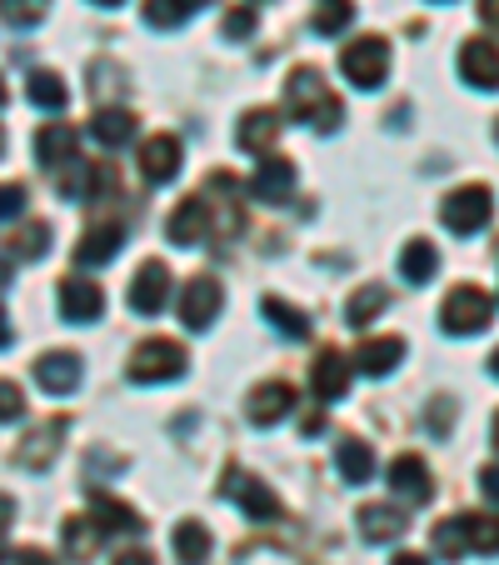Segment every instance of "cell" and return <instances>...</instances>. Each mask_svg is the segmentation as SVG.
<instances>
[{
	"label": "cell",
	"mask_w": 499,
	"mask_h": 565,
	"mask_svg": "<svg viewBox=\"0 0 499 565\" xmlns=\"http://www.w3.org/2000/svg\"><path fill=\"white\" fill-rule=\"evenodd\" d=\"M15 341V326H11V316H6V310H0V351H6V345Z\"/></svg>",
	"instance_id": "obj_49"
},
{
	"label": "cell",
	"mask_w": 499,
	"mask_h": 565,
	"mask_svg": "<svg viewBox=\"0 0 499 565\" xmlns=\"http://www.w3.org/2000/svg\"><path fill=\"white\" fill-rule=\"evenodd\" d=\"M110 166H96V160L70 156L61 166V195L65 201H100V191H110Z\"/></svg>",
	"instance_id": "obj_10"
},
{
	"label": "cell",
	"mask_w": 499,
	"mask_h": 565,
	"mask_svg": "<svg viewBox=\"0 0 499 565\" xmlns=\"http://www.w3.org/2000/svg\"><path fill=\"white\" fill-rule=\"evenodd\" d=\"M210 201L205 195H191V201H181L171 211V221H165V235H171V246H205V235H210Z\"/></svg>",
	"instance_id": "obj_11"
},
{
	"label": "cell",
	"mask_w": 499,
	"mask_h": 565,
	"mask_svg": "<svg viewBox=\"0 0 499 565\" xmlns=\"http://www.w3.org/2000/svg\"><path fill=\"white\" fill-rule=\"evenodd\" d=\"M360 535L370 545H394L404 531H410V521H404V511H394V505H360Z\"/></svg>",
	"instance_id": "obj_23"
},
{
	"label": "cell",
	"mask_w": 499,
	"mask_h": 565,
	"mask_svg": "<svg viewBox=\"0 0 499 565\" xmlns=\"http://www.w3.org/2000/svg\"><path fill=\"white\" fill-rule=\"evenodd\" d=\"M25 201H31V191H25L21 181L0 185V221H15V215H25Z\"/></svg>",
	"instance_id": "obj_41"
},
{
	"label": "cell",
	"mask_w": 499,
	"mask_h": 565,
	"mask_svg": "<svg viewBox=\"0 0 499 565\" xmlns=\"http://www.w3.org/2000/svg\"><path fill=\"white\" fill-rule=\"evenodd\" d=\"M0 150H6V136H0Z\"/></svg>",
	"instance_id": "obj_56"
},
{
	"label": "cell",
	"mask_w": 499,
	"mask_h": 565,
	"mask_svg": "<svg viewBox=\"0 0 499 565\" xmlns=\"http://www.w3.org/2000/svg\"><path fill=\"white\" fill-rule=\"evenodd\" d=\"M479 491H485V501L499 505V466H485V470H479Z\"/></svg>",
	"instance_id": "obj_44"
},
{
	"label": "cell",
	"mask_w": 499,
	"mask_h": 565,
	"mask_svg": "<svg viewBox=\"0 0 499 565\" xmlns=\"http://www.w3.org/2000/svg\"><path fill=\"white\" fill-rule=\"evenodd\" d=\"M45 250H51V225H45V221H31L25 231L11 235V256L15 260H41Z\"/></svg>",
	"instance_id": "obj_38"
},
{
	"label": "cell",
	"mask_w": 499,
	"mask_h": 565,
	"mask_svg": "<svg viewBox=\"0 0 499 565\" xmlns=\"http://www.w3.org/2000/svg\"><path fill=\"white\" fill-rule=\"evenodd\" d=\"M495 140H499V126H495Z\"/></svg>",
	"instance_id": "obj_57"
},
{
	"label": "cell",
	"mask_w": 499,
	"mask_h": 565,
	"mask_svg": "<svg viewBox=\"0 0 499 565\" xmlns=\"http://www.w3.org/2000/svg\"><path fill=\"white\" fill-rule=\"evenodd\" d=\"M479 21H485L489 31H499V0H479Z\"/></svg>",
	"instance_id": "obj_47"
},
{
	"label": "cell",
	"mask_w": 499,
	"mask_h": 565,
	"mask_svg": "<svg viewBox=\"0 0 499 565\" xmlns=\"http://www.w3.org/2000/svg\"><path fill=\"white\" fill-rule=\"evenodd\" d=\"M459 75L475 90H499V45L485 41V35H469L459 45Z\"/></svg>",
	"instance_id": "obj_13"
},
{
	"label": "cell",
	"mask_w": 499,
	"mask_h": 565,
	"mask_svg": "<svg viewBox=\"0 0 499 565\" xmlns=\"http://www.w3.org/2000/svg\"><path fill=\"white\" fill-rule=\"evenodd\" d=\"M469 555H499V515H455Z\"/></svg>",
	"instance_id": "obj_30"
},
{
	"label": "cell",
	"mask_w": 499,
	"mask_h": 565,
	"mask_svg": "<svg viewBox=\"0 0 499 565\" xmlns=\"http://www.w3.org/2000/svg\"><path fill=\"white\" fill-rule=\"evenodd\" d=\"M489 436H495V450H499V416H495V426H489Z\"/></svg>",
	"instance_id": "obj_55"
},
{
	"label": "cell",
	"mask_w": 499,
	"mask_h": 565,
	"mask_svg": "<svg viewBox=\"0 0 499 565\" xmlns=\"http://www.w3.org/2000/svg\"><path fill=\"white\" fill-rule=\"evenodd\" d=\"M185 365H191V355H185L181 341H165V335H155V341H140L135 355H130L126 375L135 385H165V381H181Z\"/></svg>",
	"instance_id": "obj_2"
},
{
	"label": "cell",
	"mask_w": 499,
	"mask_h": 565,
	"mask_svg": "<svg viewBox=\"0 0 499 565\" xmlns=\"http://www.w3.org/2000/svg\"><path fill=\"white\" fill-rule=\"evenodd\" d=\"M65 430H70V420H65V416L41 420V426L31 430V440H21V456H15V460H21L25 470H45V466L55 460V450H61V436H65Z\"/></svg>",
	"instance_id": "obj_20"
},
{
	"label": "cell",
	"mask_w": 499,
	"mask_h": 565,
	"mask_svg": "<svg viewBox=\"0 0 499 565\" xmlns=\"http://www.w3.org/2000/svg\"><path fill=\"white\" fill-rule=\"evenodd\" d=\"M495 320V300L479 286H455L440 306V331L445 335H479Z\"/></svg>",
	"instance_id": "obj_3"
},
{
	"label": "cell",
	"mask_w": 499,
	"mask_h": 565,
	"mask_svg": "<svg viewBox=\"0 0 499 565\" xmlns=\"http://www.w3.org/2000/svg\"><path fill=\"white\" fill-rule=\"evenodd\" d=\"M90 515H96V531L100 535H135V531H145V521H140L135 505L116 501V495L96 491V486H90Z\"/></svg>",
	"instance_id": "obj_19"
},
{
	"label": "cell",
	"mask_w": 499,
	"mask_h": 565,
	"mask_svg": "<svg viewBox=\"0 0 499 565\" xmlns=\"http://www.w3.org/2000/svg\"><path fill=\"white\" fill-rule=\"evenodd\" d=\"M355 21V0H315V15H310V31L315 35H340Z\"/></svg>",
	"instance_id": "obj_36"
},
{
	"label": "cell",
	"mask_w": 499,
	"mask_h": 565,
	"mask_svg": "<svg viewBox=\"0 0 499 565\" xmlns=\"http://www.w3.org/2000/svg\"><path fill=\"white\" fill-rule=\"evenodd\" d=\"M449 420H455V401H449V395H435V406H430V430H435V436H449Z\"/></svg>",
	"instance_id": "obj_43"
},
{
	"label": "cell",
	"mask_w": 499,
	"mask_h": 565,
	"mask_svg": "<svg viewBox=\"0 0 499 565\" xmlns=\"http://www.w3.org/2000/svg\"><path fill=\"white\" fill-rule=\"evenodd\" d=\"M250 31H256V11H250V6H235V11H225V41H245Z\"/></svg>",
	"instance_id": "obj_42"
},
{
	"label": "cell",
	"mask_w": 499,
	"mask_h": 565,
	"mask_svg": "<svg viewBox=\"0 0 499 565\" xmlns=\"http://www.w3.org/2000/svg\"><path fill=\"white\" fill-rule=\"evenodd\" d=\"M165 300H171V270H165V260H145L130 280V310L135 316H160Z\"/></svg>",
	"instance_id": "obj_12"
},
{
	"label": "cell",
	"mask_w": 499,
	"mask_h": 565,
	"mask_svg": "<svg viewBox=\"0 0 499 565\" xmlns=\"http://www.w3.org/2000/svg\"><path fill=\"white\" fill-rule=\"evenodd\" d=\"M51 15V0H0V21L15 31H35Z\"/></svg>",
	"instance_id": "obj_37"
},
{
	"label": "cell",
	"mask_w": 499,
	"mask_h": 565,
	"mask_svg": "<svg viewBox=\"0 0 499 565\" xmlns=\"http://www.w3.org/2000/svg\"><path fill=\"white\" fill-rule=\"evenodd\" d=\"M90 6H106V11H116V6H126V0H90Z\"/></svg>",
	"instance_id": "obj_52"
},
{
	"label": "cell",
	"mask_w": 499,
	"mask_h": 565,
	"mask_svg": "<svg viewBox=\"0 0 499 565\" xmlns=\"http://www.w3.org/2000/svg\"><path fill=\"white\" fill-rule=\"evenodd\" d=\"M285 106H290V116L305 120V126L319 130V136L340 130V120H345L340 96L329 90V81L315 71V65H300V71H290V81H285Z\"/></svg>",
	"instance_id": "obj_1"
},
{
	"label": "cell",
	"mask_w": 499,
	"mask_h": 565,
	"mask_svg": "<svg viewBox=\"0 0 499 565\" xmlns=\"http://www.w3.org/2000/svg\"><path fill=\"white\" fill-rule=\"evenodd\" d=\"M135 130H140V120L130 116V110H120V106H100L96 116H90V136H96L106 150L130 146V140H135Z\"/></svg>",
	"instance_id": "obj_24"
},
{
	"label": "cell",
	"mask_w": 499,
	"mask_h": 565,
	"mask_svg": "<svg viewBox=\"0 0 499 565\" xmlns=\"http://www.w3.org/2000/svg\"><path fill=\"white\" fill-rule=\"evenodd\" d=\"M61 535H65V551H70V561H90V555H96V545L106 541V535L96 531V521H86V515H70V521H61Z\"/></svg>",
	"instance_id": "obj_35"
},
{
	"label": "cell",
	"mask_w": 499,
	"mask_h": 565,
	"mask_svg": "<svg viewBox=\"0 0 499 565\" xmlns=\"http://www.w3.org/2000/svg\"><path fill=\"white\" fill-rule=\"evenodd\" d=\"M126 246V225L106 221V225H90L80 241H75V266H110Z\"/></svg>",
	"instance_id": "obj_17"
},
{
	"label": "cell",
	"mask_w": 499,
	"mask_h": 565,
	"mask_svg": "<svg viewBox=\"0 0 499 565\" xmlns=\"http://www.w3.org/2000/svg\"><path fill=\"white\" fill-rule=\"evenodd\" d=\"M280 136V116L275 110H245L240 116V130H235V140H240V150H250V156H260V150H270Z\"/></svg>",
	"instance_id": "obj_25"
},
{
	"label": "cell",
	"mask_w": 499,
	"mask_h": 565,
	"mask_svg": "<svg viewBox=\"0 0 499 565\" xmlns=\"http://www.w3.org/2000/svg\"><path fill=\"white\" fill-rule=\"evenodd\" d=\"M400 276L410 280V286H430V280L440 276V250L430 246L425 235H420V241H410V246L400 250Z\"/></svg>",
	"instance_id": "obj_27"
},
{
	"label": "cell",
	"mask_w": 499,
	"mask_h": 565,
	"mask_svg": "<svg viewBox=\"0 0 499 565\" xmlns=\"http://www.w3.org/2000/svg\"><path fill=\"white\" fill-rule=\"evenodd\" d=\"M435 551L445 555V561H459V555H469V551H465V535H459V521H455V515L435 525Z\"/></svg>",
	"instance_id": "obj_39"
},
{
	"label": "cell",
	"mask_w": 499,
	"mask_h": 565,
	"mask_svg": "<svg viewBox=\"0 0 499 565\" xmlns=\"http://www.w3.org/2000/svg\"><path fill=\"white\" fill-rule=\"evenodd\" d=\"M350 375H355L350 355L319 351L315 365H310V391L319 395V406H335V401H345V395H350Z\"/></svg>",
	"instance_id": "obj_8"
},
{
	"label": "cell",
	"mask_w": 499,
	"mask_h": 565,
	"mask_svg": "<svg viewBox=\"0 0 499 565\" xmlns=\"http://www.w3.org/2000/svg\"><path fill=\"white\" fill-rule=\"evenodd\" d=\"M21 416H25V391L15 381H0V426H11Z\"/></svg>",
	"instance_id": "obj_40"
},
{
	"label": "cell",
	"mask_w": 499,
	"mask_h": 565,
	"mask_svg": "<svg viewBox=\"0 0 499 565\" xmlns=\"http://www.w3.org/2000/svg\"><path fill=\"white\" fill-rule=\"evenodd\" d=\"M171 545H175V561L181 565H205L210 561V531H205L200 521H181L175 525V535H171Z\"/></svg>",
	"instance_id": "obj_31"
},
{
	"label": "cell",
	"mask_w": 499,
	"mask_h": 565,
	"mask_svg": "<svg viewBox=\"0 0 499 565\" xmlns=\"http://www.w3.org/2000/svg\"><path fill=\"white\" fill-rule=\"evenodd\" d=\"M220 306H225V290L215 276H191L181 286V320L191 331H210L220 320Z\"/></svg>",
	"instance_id": "obj_7"
},
{
	"label": "cell",
	"mask_w": 499,
	"mask_h": 565,
	"mask_svg": "<svg viewBox=\"0 0 499 565\" xmlns=\"http://www.w3.org/2000/svg\"><path fill=\"white\" fill-rule=\"evenodd\" d=\"M6 100H11V90H6V75H0V106H6Z\"/></svg>",
	"instance_id": "obj_54"
},
{
	"label": "cell",
	"mask_w": 499,
	"mask_h": 565,
	"mask_svg": "<svg viewBox=\"0 0 499 565\" xmlns=\"http://www.w3.org/2000/svg\"><path fill=\"white\" fill-rule=\"evenodd\" d=\"M220 495L240 505L250 521H275V515H280V495L270 491L260 476H250V470H240V466H230L220 476Z\"/></svg>",
	"instance_id": "obj_6"
},
{
	"label": "cell",
	"mask_w": 499,
	"mask_h": 565,
	"mask_svg": "<svg viewBox=\"0 0 499 565\" xmlns=\"http://www.w3.org/2000/svg\"><path fill=\"white\" fill-rule=\"evenodd\" d=\"M11 521H15V501L11 495H0V535L11 531Z\"/></svg>",
	"instance_id": "obj_48"
},
{
	"label": "cell",
	"mask_w": 499,
	"mask_h": 565,
	"mask_svg": "<svg viewBox=\"0 0 499 565\" xmlns=\"http://www.w3.org/2000/svg\"><path fill=\"white\" fill-rule=\"evenodd\" d=\"M205 6H210V0H145V25L150 31H181Z\"/></svg>",
	"instance_id": "obj_29"
},
{
	"label": "cell",
	"mask_w": 499,
	"mask_h": 565,
	"mask_svg": "<svg viewBox=\"0 0 499 565\" xmlns=\"http://www.w3.org/2000/svg\"><path fill=\"white\" fill-rule=\"evenodd\" d=\"M75 140H80V136H75V130L65 126V120H51V126H45L41 136H35V160L55 171V166H65V160L75 156Z\"/></svg>",
	"instance_id": "obj_28"
},
{
	"label": "cell",
	"mask_w": 499,
	"mask_h": 565,
	"mask_svg": "<svg viewBox=\"0 0 499 565\" xmlns=\"http://www.w3.org/2000/svg\"><path fill=\"white\" fill-rule=\"evenodd\" d=\"M400 361H404V341H400V335H370V341H360V351L350 355V365L360 375H390Z\"/></svg>",
	"instance_id": "obj_22"
},
{
	"label": "cell",
	"mask_w": 499,
	"mask_h": 565,
	"mask_svg": "<svg viewBox=\"0 0 499 565\" xmlns=\"http://www.w3.org/2000/svg\"><path fill=\"white\" fill-rule=\"evenodd\" d=\"M290 411H295V391H290L285 381H270V385H260V391H250V406H245V416H250V426L270 430V426H280Z\"/></svg>",
	"instance_id": "obj_18"
},
{
	"label": "cell",
	"mask_w": 499,
	"mask_h": 565,
	"mask_svg": "<svg viewBox=\"0 0 499 565\" xmlns=\"http://www.w3.org/2000/svg\"><path fill=\"white\" fill-rule=\"evenodd\" d=\"M185 166V150L175 136H150L145 146H140V175H145L150 185H171L175 175H181Z\"/></svg>",
	"instance_id": "obj_14"
},
{
	"label": "cell",
	"mask_w": 499,
	"mask_h": 565,
	"mask_svg": "<svg viewBox=\"0 0 499 565\" xmlns=\"http://www.w3.org/2000/svg\"><path fill=\"white\" fill-rule=\"evenodd\" d=\"M390 491L410 505H430L435 501V480H430V466L420 456H400L390 466Z\"/></svg>",
	"instance_id": "obj_16"
},
{
	"label": "cell",
	"mask_w": 499,
	"mask_h": 565,
	"mask_svg": "<svg viewBox=\"0 0 499 565\" xmlns=\"http://www.w3.org/2000/svg\"><path fill=\"white\" fill-rule=\"evenodd\" d=\"M380 310H390V290H384V286H360L350 296V306H345V326L365 331L370 320H380Z\"/></svg>",
	"instance_id": "obj_33"
},
{
	"label": "cell",
	"mask_w": 499,
	"mask_h": 565,
	"mask_svg": "<svg viewBox=\"0 0 499 565\" xmlns=\"http://www.w3.org/2000/svg\"><path fill=\"white\" fill-rule=\"evenodd\" d=\"M110 565H155V555H150L145 545H140V551H135V545H130V551H120Z\"/></svg>",
	"instance_id": "obj_45"
},
{
	"label": "cell",
	"mask_w": 499,
	"mask_h": 565,
	"mask_svg": "<svg viewBox=\"0 0 499 565\" xmlns=\"http://www.w3.org/2000/svg\"><path fill=\"white\" fill-rule=\"evenodd\" d=\"M11 286V266H6V260H0V290Z\"/></svg>",
	"instance_id": "obj_51"
},
{
	"label": "cell",
	"mask_w": 499,
	"mask_h": 565,
	"mask_svg": "<svg viewBox=\"0 0 499 565\" xmlns=\"http://www.w3.org/2000/svg\"><path fill=\"white\" fill-rule=\"evenodd\" d=\"M11 561H15V565H61V561H51V555H45V551H35V545H25V551H15Z\"/></svg>",
	"instance_id": "obj_46"
},
{
	"label": "cell",
	"mask_w": 499,
	"mask_h": 565,
	"mask_svg": "<svg viewBox=\"0 0 499 565\" xmlns=\"http://www.w3.org/2000/svg\"><path fill=\"white\" fill-rule=\"evenodd\" d=\"M61 316L70 326H90V320L106 316V290L86 276H65L61 280Z\"/></svg>",
	"instance_id": "obj_9"
},
{
	"label": "cell",
	"mask_w": 499,
	"mask_h": 565,
	"mask_svg": "<svg viewBox=\"0 0 499 565\" xmlns=\"http://www.w3.org/2000/svg\"><path fill=\"white\" fill-rule=\"evenodd\" d=\"M35 381L45 395H70L80 385V355L75 351H51L35 361Z\"/></svg>",
	"instance_id": "obj_21"
},
{
	"label": "cell",
	"mask_w": 499,
	"mask_h": 565,
	"mask_svg": "<svg viewBox=\"0 0 499 565\" xmlns=\"http://www.w3.org/2000/svg\"><path fill=\"white\" fill-rule=\"evenodd\" d=\"M250 191L265 205H285L290 191H295V166H290L285 156H260L256 175H250Z\"/></svg>",
	"instance_id": "obj_15"
},
{
	"label": "cell",
	"mask_w": 499,
	"mask_h": 565,
	"mask_svg": "<svg viewBox=\"0 0 499 565\" xmlns=\"http://www.w3.org/2000/svg\"><path fill=\"white\" fill-rule=\"evenodd\" d=\"M390 565H430V561H425V555H414V551H400Z\"/></svg>",
	"instance_id": "obj_50"
},
{
	"label": "cell",
	"mask_w": 499,
	"mask_h": 565,
	"mask_svg": "<svg viewBox=\"0 0 499 565\" xmlns=\"http://www.w3.org/2000/svg\"><path fill=\"white\" fill-rule=\"evenodd\" d=\"M489 215H495L489 185H459V191H449L445 205H440V221H445L455 235H479L489 225Z\"/></svg>",
	"instance_id": "obj_5"
},
{
	"label": "cell",
	"mask_w": 499,
	"mask_h": 565,
	"mask_svg": "<svg viewBox=\"0 0 499 565\" xmlns=\"http://www.w3.org/2000/svg\"><path fill=\"white\" fill-rule=\"evenodd\" d=\"M340 71L350 86L360 90H375L390 75V41H380V35H360V41H350L340 51Z\"/></svg>",
	"instance_id": "obj_4"
},
{
	"label": "cell",
	"mask_w": 499,
	"mask_h": 565,
	"mask_svg": "<svg viewBox=\"0 0 499 565\" xmlns=\"http://www.w3.org/2000/svg\"><path fill=\"white\" fill-rule=\"evenodd\" d=\"M260 316H265L280 335H290V341H305V335H310V316L300 306H290V300H280V296L260 300Z\"/></svg>",
	"instance_id": "obj_32"
},
{
	"label": "cell",
	"mask_w": 499,
	"mask_h": 565,
	"mask_svg": "<svg viewBox=\"0 0 499 565\" xmlns=\"http://www.w3.org/2000/svg\"><path fill=\"white\" fill-rule=\"evenodd\" d=\"M440 6H445V0H440Z\"/></svg>",
	"instance_id": "obj_58"
},
{
	"label": "cell",
	"mask_w": 499,
	"mask_h": 565,
	"mask_svg": "<svg viewBox=\"0 0 499 565\" xmlns=\"http://www.w3.org/2000/svg\"><path fill=\"white\" fill-rule=\"evenodd\" d=\"M335 470H340L345 486H365V480L375 476V450L365 446V440L345 436L340 446H335Z\"/></svg>",
	"instance_id": "obj_26"
},
{
	"label": "cell",
	"mask_w": 499,
	"mask_h": 565,
	"mask_svg": "<svg viewBox=\"0 0 499 565\" xmlns=\"http://www.w3.org/2000/svg\"><path fill=\"white\" fill-rule=\"evenodd\" d=\"M489 375H495V381H499V351L489 355Z\"/></svg>",
	"instance_id": "obj_53"
},
{
	"label": "cell",
	"mask_w": 499,
	"mask_h": 565,
	"mask_svg": "<svg viewBox=\"0 0 499 565\" xmlns=\"http://www.w3.org/2000/svg\"><path fill=\"white\" fill-rule=\"evenodd\" d=\"M25 96H31V106H41V110H65L70 90H65V81L55 71H31V81H25Z\"/></svg>",
	"instance_id": "obj_34"
}]
</instances>
